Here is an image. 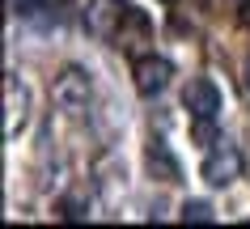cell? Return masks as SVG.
Here are the masks:
<instances>
[{"instance_id":"obj_5","label":"cell","mask_w":250,"mask_h":229,"mask_svg":"<svg viewBox=\"0 0 250 229\" xmlns=\"http://www.w3.org/2000/svg\"><path fill=\"white\" fill-rule=\"evenodd\" d=\"M26 110H30V94H26V85H21L13 72H9V77H4V136H9V140L21 132V123H26Z\"/></svg>"},{"instance_id":"obj_12","label":"cell","mask_w":250,"mask_h":229,"mask_svg":"<svg viewBox=\"0 0 250 229\" xmlns=\"http://www.w3.org/2000/svg\"><path fill=\"white\" fill-rule=\"evenodd\" d=\"M166 4H174V0H166Z\"/></svg>"},{"instance_id":"obj_2","label":"cell","mask_w":250,"mask_h":229,"mask_svg":"<svg viewBox=\"0 0 250 229\" xmlns=\"http://www.w3.org/2000/svg\"><path fill=\"white\" fill-rule=\"evenodd\" d=\"M127 17H132V4H127V0H89L85 26H89V34H98V39H115Z\"/></svg>"},{"instance_id":"obj_8","label":"cell","mask_w":250,"mask_h":229,"mask_svg":"<svg viewBox=\"0 0 250 229\" xmlns=\"http://www.w3.org/2000/svg\"><path fill=\"white\" fill-rule=\"evenodd\" d=\"M183 221H212V204L208 200H187L183 204Z\"/></svg>"},{"instance_id":"obj_11","label":"cell","mask_w":250,"mask_h":229,"mask_svg":"<svg viewBox=\"0 0 250 229\" xmlns=\"http://www.w3.org/2000/svg\"><path fill=\"white\" fill-rule=\"evenodd\" d=\"M242 77H246V89H250V55H246V68H242Z\"/></svg>"},{"instance_id":"obj_9","label":"cell","mask_w":250,"mask_h":229,"mask_svg":"<svg viewBox=\"0 0 250 229\" xmlns=\"http://www.w3.org/2000/svg\"><path fill=\"white\" fill-rule=\"evenodd\" d=\"M191 136H195L199 145H212V140H216V127H212V119H195V127H191Z\"/></svg>"},{"instance_id":"obj_4","label":"cell","mask_w":250,"mask_h":229,"mask_svg":"<svg viewBox=\"0 0 250 229\" xmlns=\"http://www.w3.org/2000/svg\"><path fill=\"white\" fill-rule=\"evenodd\" d=\"M132 77H136V89H140L145 98H153V94H161V89L170 85L174 64L161 60V55H140V60L132 64Z\"/></svg>"},{"instance_id":"obj_7","label":"cell","mask_w":250,"mask_h":229,"mask_svg":"<svg viewBox=\"0 0 250 229\" xmlns=\"http://www.w3.org/2000/svg\"><path fill=\"white\" fill-rule=\"evenodd\" d=\"M145 162H148V170H153V174H161V183H178V178H183V170H178V162L170 157V148L161 145V140H153V145H148Z\"/></svg>"},{"instance_id":"obj_1","label":"cell","mask_w":250,"mask_h":229,"mask_svg":"<svg viewBox=\"0 0 250 229\" xmlns=\"http://www.w3.org/2000/svg\"><path fill=\"white\" fill-rule=\"evenodd\" d=\"M51 98H55V106L68 110V115H85L89 102H93L89 72H81V68H64V72L55 77V85H51Z\"/></svg>"},{"instance_id":"obj_6","label":"cell","mask_w":250,"mask_h":229,"mask_svg":"<svg viewBox=\"0 0 250 229\" xmlns=\"http://www.w3.org/2000/svg\"><path fill=\"white\" fill-rule=\"evenodd\" d=\"M183 106L191 110V119H216V110H221V89L212 81H191L187 85V94H183Z\"/></svg>"},{"instance_id":"obj_10","label":"cell","mask_w":250,"mask_h":229,"mask_svg":"<svg viewBox=\"0 0 250 229\" xmlns=\"http://www.w3.org/2000/svg\"><path fill=\"white\" fill-rule=\"evenodd\" d=\"M64 216H68V221H81V216H85V208H81L77 200H64Z\"/></svg>"},{"instance_id":"obj_3","label":"cell","mask_w":250,"mask_h":229,"mask_svg":"<svg viewBox=\"0 0 250 229\" xmlns=\"http://www.w3.org/2000/svg\"><path fill=\"white\" fill-rule=\"evenodd\" d=\"M242 153H237L233 145H216L204 157V166H199V174H204V183H212V187H229L233 178H242Z\"/></svg>"}]
</instances>
